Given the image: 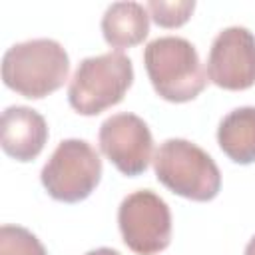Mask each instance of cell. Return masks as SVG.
<instances>
[{
    "label": "cell",
    "mask_w": 255,
    "mask_h": 255,
    "mask_svg": "<svg viewBox=\"0 0 255 255\" xmlns=\"http://www.w3.org/2000/svg\"><path fill=\"white\" fill-rule=\"evenodd\" d=\"M207 78L229 92L255 86V34L243 26L221 30L209 48Z\"/></svg>",
    "instance_id": "8"
},
{
    "label": "cell",
    "mask_w": 255,
    "mask_h": 255,
    "mask_svg": "<svg viewBox=\"0 0 255 255\" xmlns=\"http://www.w3.org/2000/svg\"><path fill=\"white\" fill-rule=\"evenodd\" d=\"M153 171L163 187L191 201H211L221 189L217 163L189 139H165L153 155Z\"/></svg>",
    "instance_id": "3"
},
{
    "label": "cell",
    "mask_w": 255,
    "mask_h": 255,
    "mask_svg": "<svg viewBox=\"0 0 255 255\" xmlns=\"http://www.w3.org/2000/svg\"><path fill=\"white\" fill-rule=\"evenodd\" d=\"M149 18L159 26V28H179L183 26L193 10L195 2L193 0H149L145 4Z\"/></svg>",
    "instance_id": "13"
},
{
    "label": "cell",
    "mask_w": 255,
    "mask_h": 255,
    "mask_svg": "<svg viewBox=\"0 0 255 255\" xmlns=\"http://www.w3.org/2000/svg\"><path fill=\"white\" fill-rule=\"evenodd\" d=\"M143 66L155 94L171 104L195 100L207 86V72L195 46L181 36H161L143 48Z\"/></svg>",
    "instance_id": "2"
},
{
    "label": "cell",
    "mask_w": 255,
    "mask_h": 255,
    "mask_svg": "<svg viewBox=\"0 0 255 255\" xmlns=\"http://www.w3.org/2000/svg\"><path fill=\"white\" fill-rule=\"evenodd\" d=\"M217 143L221 151L239 165L255 161V106L231 110L217 128Z\"/></svg>",
    "instance_id": "11"
},
{
    "label": "cell",
    "mask_w": 255,
    "mask_h": 255,
    "mask_svg": "<svg viewBox=\"0 0 255 255\" xmlns=\"http://www.w3.org/2000/svg\"><path fill=\"white\" fill-rule=\"evenodd\" d=\"M98 143L102 153L128 177L145 173L153 161V135L147 124L129 112L114 114L100 126Z\"/></svg>",
    "instance_id": "7"
},
{
    "label": "cell",
    "mask_w": 255,
    "mask_h": 255,
    "mask_svg": "<svg viewBox=\"0 0 255 255\" xmlns=\"http://www.w3.org/2000/svg\"><path fill=\"white\" fill-rule=\"evenodd\" d=\"M86 255H122V253L116 251V249H112V247H98V249L88 251Z\"/></svg>",
    "instance_id": "14"
},
{
    "label": "cell",
    "mask_w": 255,
    "mask_h": 255,
    "mask_svg": "<svg viewBox=\"0 0 255 255\" xmlns=\"http://www.w3.org/2000/svg\"><path fill=\"white\" fill-rule=\"evenodd\" d=\"M149 34V14L139 2H114L102 16V36L108 46L122 52L141 44Z\"/></svg>",
    "instance_id": "10"
},
{
    "label": "cell",
    "mask_w": 255,
    "mask_h": 255,
    "mask_svg": "<svg viewBox=\"0 0 255 255\" xmlns=\"http://www.w3.org/2000/svg\"><path fill=\"white\" fill-rule=\"evenodd\" d=\"M48 141L44 116L28 106H10L0 118V145L4 153L20 163L36 159Z\"/></svg>",
    "instance_id": "9"
},
{
    "label": "cell",
    "mask_w": 255,
    "mask_h": 255,
    "mask_svg": "<svg viewBox=\"0 0 255 255\" xmlns=\"http://www.w3.org/2000/svg\"><path fill=\"white\" fill-rule=\"evenodd\" d=\"M102 179V159L86 139H62L44 163L40 181L46 193L62 203H78L92 195Z\"/></svg>",
    "instance_id": "5"
},
{
    "label": "cell",
    "mask_w": 255,
    "mask_h": 255,
    "mask_svg": "<svg viewBox=\"0 0 255 255\" xmlns=\"http://www.w3.org/2000/svg\"><path fill=\"white\" fill-rule=\"evenodd\" d=\"M122 239L135 255H157L171 243V211L151 189L126 195L118 207Z\"/></svg>",
    "instance_id": "6"
},
{
    "label": "cell",
    "mask_w": 255,
    "mask_h": 255,
    "mask_svg": "<svg viewBox=\"0 0 255 255\" xmlns=\"http://www.w3.org/2000/svg\"><path fill=\"white\" fill-rule=\"evenodd\" d=\"M70 74L66 48L52 38L18 42L4 52V86L28 100H42L58 92Z\"/></svg>",
    "instance_id": "1"
},
{
    "label": "cell",
    "mask_w": 255,
    "mask_h": 255,
    "mask_svg": "<svg viewBox=\"0 0 255 255\" xmlns=\"http://www.w3.org/2000/svg\"><path fill=\"white\" fill-rule=\"evenodd\" d=\"M0 255H48L40 239L22 225L0 227Z\"/></svg>",
    "instance_id": "12"
},
{
    "label": "cell",
    "mask_w": 255,
    "mask_h": 255,
    "mask_svg": "<svg viewBox=\"0 0 255 255\" xmlns=\"http://www.w3.org/2000/svg\"><path fill=\"white\" fill-rule=\"evenodd\" d=\"M243 255H255V235L249 239V243L245 245V253Z\"/></svg>",
    "instance_id": "15"
},
{
    "label": "cell",
    "mask_w": 255,
    "mask_h": 255,
    "mask_svg": "<svg viewBox=\"0 0 255 255\" xmlns=\"http://www.w3.org/2000/svg\"><path fill=\"white\" fill-rule=\"evenodd\" d=\"M133 82V64L122 52L84 58L68 86V102L80 116H98L120 104Z\"/></svg>",
    "instance_id": "4"
}]
</instances>
